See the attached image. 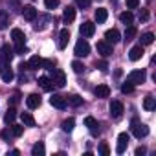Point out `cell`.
I'll list each match as a JSON object with an SVG mask.
<instances>
[{
    "label": "cell",
    "mask_w": 156,
    "mask_h": 156,
    "mask_svg": "<svg viewBox=\"0 0 156 156\" xmlns=\"http://www.w3.org/2000/svg\"><path fill=\"white\" fill-rule=\"evenodd\" d=\"M39 85H41V88H42V90H46V92H50V90L53 88V83H51V79H50V77H46V75L39 77Z\"/></svg>",
    "instance_id": "cell-22"
},
{
    "label": "cell",
    "mask_w": 156,
    "mask_h": 156,
    "mask_svg": "<svg viewBox=\"0 0 156 156\" xmlns=\"http://www.w3.org/2000/svg\"><path fill=\"white\" fill-rule=\"evenodd\" d=\"M15 118H17V110H15V107H9L8 112H6V116H4V123H6V125L15 123Z\"/></svg>",
    "instance_id": "cell-23"
},
{
    "label": "cell",
    "mask_w": 156,
    "mask_h": 156,
    "mask_svg": "<svg viewBox=\"0 0 156 156\" xmlns=\"http://www.w3.org/2000/svg\"><path fill=\"white\" fill-rule=\"evenodd\" d=\"M85 125L88 127V130H90V134H92V136H98V134H99V123H98V119H96V118L87 116V118H85Z\"/></svg>",
    "instance_id": "cell-12"
},
{
    "label": "cell",
    "mask_w": 156,
    "mask_h": 156,
    "mask_svg": "<svg viewBox=\"0 0 156 156\" xmlns=\"http://www.w3.org/2000/svg\"><path fill=\"white\" fill-rule=\"evenodd\" d=\"M79 33H81L83 37H92V35L96 33V24H94V22H90V20L83 22V24L79 26Z\"/></svg>",
    "instance_id": "cell-8"
},
{
    "label": "cell",
    "mask_w": 156,
    "mask_h": 156,
    "mask_svg": "<svg viewBox=\"0 0 156 156\" xmlns=\"http://www.w3.org/2000/svg\"><path fill=\"white\" fill-rule=\"evenodd\" d=\"M73 53L77 57H87L90 53V44L87 42V39H79V41H77V44L73 48Z\"/></svg>",
    "instance_id": "cell-3"
},
{
    "label": "cell",
    "mask_w": 156,
    "mask_h": 156,
    "mask_svg": "<svg viewBox=\"0 0 156 156\" xmlns=\"http://www.w3.org/2000/svg\"><path fill=\"white\" fill-rule=\"evenodd\" d=\"M96 66H98L101 72H107V68H108V64H107L105 61H99V62H96Z\"/></svg>",
    "instance_id": "cell-44"
},
{
    "label": "cell",
    "mask_w": 156,
    "mask_h": 156,
    "mask_svg": "<svg viewBox=\"0 0 156 156\" xmlns=\"http://www.w3.org/2000/svg\"><path fill=\"white\" fill-rule=\"evenodd\" d=\"M107 17H108V11H107L105 8H98V9H96V22H98V24H103V22L107 20Z\"/></svg>",
    "instance_id": "cell-25"
},
{
    "label": "cell",
    "mask_w": 156,
    "mask_h": 156,
    "mask_svg": "<svg viewBox=\"0 0 156 156\" xmlns=\"http://www.w3.org/2000/svg\"><path fill=\"white\" fill-rule=\"evenodd\" d=\"M119 20H121L125 26H129V24H132V20H134V15H132L130 11H123V13L119 15Z\"/></svg>",
    "instance_id": "cell-31"
},
{
    "label": "cell",
    "mask_w": 156,
    "mask_h": 156,
    "mask_svg": "<svg viewBox=\"0 0 156 156\" xmlns=\"http://www.w3.org/2000/svg\"><path fill=\"white\" fill-rule=\"evenodd\" d=\"M0 75H2V79H4V83H11V81H13V77H15V73L11 72L9 64H8L6 68H2V72H0Z\"/></svg>",
    "instance_id": "cell-24"
},
{
    "label": "cell",
    "mask_w": 156,
    "mask_h": 156,
    "mask_svg": "<svg viewBox=\"0 0 156 156\" xmlns=\"http://www.w3.org/2000/svg\"><path fill=\"white\" fill-rule=\"evenodd\" d=\"M141 57H143V46H141V44L130 48V51H129V59H130V61H140Z\"/></svg>",
    "instance_id": "cell-18"
},
{
    "label": "cell",
    "mask_w": 156,
    "mask_h": 156,
    "mask_svg": "<svg viewBox=\"0 0 156 156\" xmlns=\"http://www.w3.org/2000/svg\"><path fill=\"white\" fill-rule=\"evenodd\" d=\"M41 103H42V99H41V96L39 94H30L28 98H26V105H28V108H39L41 107Z\"/></svg>",
    "instance_id": "cell-14"
},
{
    "label": "cell",
    "mask_w": 156,
    "mask_h": 156,
    "mask_svg": "<svg viewBox=\"0 0 156 156\" xmlns=\"http://www.w3.org/2000/svg\"><path fill=\"white\" fill-rule=\"evenodd\" d=\"M50 105H51V107H55V108H59V110H64V108L68 107V103H66L64 96H59V94H53V96L50 98Z\"/></svg>",
    "instance_id": "cell-9"
},
{
    "label": "cell",
    "mask_w": 156,
    "mask_h": 156,
    "mask_svg": "<svg viewBox=\"0 0 156 156\" xmlns=\"http://www.w3.org/2000/svg\"><path fill=\"white\" fill-rule=\"evenodd\" d=\"M26 68H28V62H20V64H19V70H20V72H24Z\"/></svg>",
    "instance_id": "cell-49"
},
{
    "label": "cell",
    "mask_w": 156,
    "mask_h": 156,
    "mask_svg": "<svg viewBox=\"0 0 156 156\" xmlns=\"http://www.w3.org/2000/svg\"><path fill=\"white\" fill-rule=\"evenodd\" d=\"M73 127H75V119H73V118H68V119H64V121L61 123V129H62L64 132H72Z\"/></svg>",
    "instance_id": "cell-29"
},
{
    "label": "cell",
    "mask_w": 156,
    "mask_h": 156,
    "mask_svg": "<svg viewBox=\"0 0 156 156\" xmlns=\"http://www.w3.org/2000/svg\"><path fill=\"white\" fill-rule=\"evenodd\" d=\"M145 77H147L145 70H132V72L129 73V77H127V81H129V83H132V85L136 87V85L145 83Z\"/></svg>",
    "instance_id": "cell-2"
},
{
    "label": "cell",
    "mask_w": 156,
    "mask_h": 156,
    "mask_svg": "<svg viewBox=\"0 0 156 156\" xmlns=\"http://www.w3.org/2000/svg\"><path fill=\"white\" fill-rule=\"evenodd\" d=\"M149 19V13H147V9H141V13H140V20H147Z\"/></svg>",
    "instance_id": "cell-46"
},
{
    "label": "cell",
    "mask_w": 156,
    "mask_h": 156,
    "mask_svg": "<svg viewBox=\"0 0 156 156\" xmlns=\"http://www.w3.org/2000/svg\"><path fill=\"white\" fill-rule=\"evenodd\" d=\"M108 110H110V116H112L114 119H118V118L123 116V103H121V101H112L110 107H108Z\"/></svg>",
    "instance_id": "cell-11"
},
{
    "label": "cell",
    "mask_w": 156,
    "mask_h": 156,
    "mask_svg": "<svg viewBox=\"0 0 156 156\" xmlns=\"http://www.w3.org/2000/svg\"><path fill=\"white\" fill-rule=\"evenodd\" d=\"M37 17H39V19L33 20V22H35V24H33V30H35V31H42V30L48 26V22H51V17H50V15H37Z\"/></svg>",
    "instance_id": "cell-7"
},
{
    "label": "cell",
    "mask_w": 156,
    "mask_h": 156,
    "mask_svg": "<svg viewBox=\"0 0 156 156\" xmlns=\"http://www.w3.org/2000/svg\"><path fill=\"white\" fill-rule=\"evenodd\" d=\"M132 134H134L138 140H141V138H145V136L149 134V127H147L145 123H140L138 119H132Z\"/></svg>",
    "instance_id": "cell-1"
},
{
    "label": "cell",
    "mask_w": 156,
    "mask_h": 156,
    "mask_svg": "<svg viewBox=\"0 0 156 156\" xmlns=\"http://www.w3.org/2000/svg\"><path fill=\"white\" fill-rule=\"evenodd\" d=\"M77 2V8H81V9H87L88 6H90V2L92 0H75Z\"/></svg>",
    "instance_id": "cell-41"
},
{
    "label": "cell",
    "mask_w": 156,
    "mask_h": 156,
    "mask_svg": "<svg viewBox=\"0 0 156 156\" xmlns=\"http://www.w3.org/2000/svg\"><path fill=\"white\" fill-rule=\"evenodd\" d=\"M17 103H19V96H13V98H11V107H15Z\"/></svg>",
    "instance_id": "cell-50"
},
{
    "label": "cell",
    "mask_w": 156,
    "mask_h": 156,
    "mask_svg": "<svg viewBox=\"0 0 156 156\" xmlns=\"http://www.w3.org/2000/svg\"><path fill=\"white\" fill-rule=\"evenodd\" d=\"M64 99H66V103L72 105V107H81V105H83V98L77 96V94H70V96H66Z\"/></svg>",
    "instance_id": "cell-21"
},
{
    "label": "cell",
    "mask_w": 156,
    "mask_h": 156,
    "mask_svg": "<svg viewBox=\"0 0 156 156\" xmlns=\"http://www.w3.org/2000/svg\"><path fill=\"white\" fill-rule=\"evenodd\" d=\"M44 152H46V147H44L42 141H37V143L31 147V154H33V156H44Z\"/></svg>",
    "instance_id": "cell-26"
},
{
    "label": "cell",
    "mask_w": 156,
    "mask_h": 156,
    "mask_svg": "<svg viewBox=\"0 0 156 156\" xmlns=\"http://www.w3.org/2000/svg\"><path fill=\"white\" fill-rule=\"evenodd\" d=\"M2 138H4V140H9V138H13L11 130H8V129H6V130H2Z\"/></svg>",
    "instance_id": "cell-45"
},
{
    "label": "cell",
    "mask_w": 156,
    "mask_h": 156,
    "mask_svg": "<svg viewBox=\"0 0 156 156\" xmlns=\"http://www.w3.org/2000/svg\"><path fill=\"white\" fill-rule=\"evenodd\" d=\"M44 6H46L48 9H55V8L59 6V0H44Z\"/></svg>",
    "instance_id": "cell-39"
},
{
    "label": "cell",
    "mask_w": 156,
    "mask_h": 156,
    "mask_svg": "<svg viewBox=\"0 0 156 156\" xmlns=\"http://www.w3.org/2000/svg\"><path fill=\"white\" fill-rule=\"evenodd\" d=\"M140 6V0H127V8L129 9H136Z\"/></svg>",
    "instance_id": "cell-43"
},
{
    "label": "cell",
    "mask_w": 156,
    "mask_h": 156,
    "mask_svg": "<svg viewBox=\"0 0 156 156\" xmlns=\"http://www.w3.org/2000/svg\"><path fill=\"white\" fill-rule=\"evenodd\" d=\"M19 154H20V152H19V151H17V149H13V151H11V152H8V156H19Z\"/></svg>",
    "instance_id": "cell-51"
},
{
    "label": "cell",
    "mask_w": 156,
    "mask_h": 156,
    "mask_svg": "<svg viewBox=\"0 0 156 156\" xmlns=\"http://www.w3.org/2000/svg\"><path fill=\"white\" fill-rule=\"evenodd\" d=\"M55 64H57L55 59H42V66H41V68H44V70H53Z\"/></svg>",
    "instance_id": "cell-35"
},
{
    "label": "cell",
    "mask_w": 156,
    "mask_h": 156,
    "mask_svg": "<svg viewBox=\"0 0 156 156\" xmlns=\"http://www.w3.org/2000/svg\"><path fill=\"white\" fill-rule=\"evenodd\" d=\"M98 51L103 57H108V55H112V44H108L107 41H99L98 42Z\"/></svg>",
    "instance_id": "cell-15"
},
{
    "label": "cell",
    "mask_w": 156,
    "mask_h": 156,
    "mask_svg": "<svg viewBox=\"0 0 156 156\" xmlns=\"http://www.w3.org/2000/svg\"><path fill=\"white\" fill-rule=\"evenodd\" d=\"M141 154H145V147H138L136 149V156H141Z\"/></svg>",
    "instance_id": "cell-48"
},
{
    "label": "cell",
    "mask_w": 156,
    "mask_h": 156,
    "mask_svg": "<svg viewBox=\"0 0 156 156\" xmlns=\"http://www.w3.org/2000/svg\"><path fill=\"white\" fill-rule=\"evenodd\" d=\"M17 55H24V53H28V48H26V44H22V46H15V50H13Z\"/></svg>",
    "instance_id": "cell-42"
},
{
    "label": "cell",
    "mask_w": 156,
    "mask_h": 156,
    "mask_svg": "<svg viewBox=\"0 0 156 156\" xmlns=\"http://www.w3.org/2000/svg\"><path fill=\"white\" fill-rule=\"evenodd\" d=\"M0 72H2V64H0Z\"/></svg>",
    "instance_id": "cell-52"
},
{
    "label": "cell",
    "mask_w": 156,
    "mask_h": 156,
    "mask_svg": "<svg viewBox=\"0 0 156 156\" xmlns=\"http://www.w3.org/2000/svg\"><path fill=\"white\" fill-rule=\"evenodd\" d=\"M11 6H13V8H15V9H13V11H20V9H22V8H20V6H19V2H17V0H11Z\"/></svg>",
    "instance_id": "cell-47"
},
{
    "label": "cell",
    "mask_w": 156,
    "mask_h": 156,
    "mask_svg": "<svg viewBox=\"0 0 156 156\" xmlns=\"http://www.w3.org/2000/svg\"><path fill=\"white\" fill-rule=\"evenodd\" d=\"M50 79H51L53 87H57V88H62L66 85V75H64L62 70H53V75L50 77Z\"/></svg>",
    "instance_id": "cell-5"
},
{
    "label": "cell",
    "mask_w": 156,
    "mask_h": 156,
    "mask_svg": "<svg viewBox=\"0 0 156 156\" xmlns=\"http://www.w3.org/2000/svg\"><path fill=\"white\" fill-rule=\"evenodd\" d=\"M94 94H96V98L105 99V98H108V96H110V88H108L107 85H98V87H96V90H94Z\"/></svg>",
    "instance_id": "cell-19"
},
{
    "label": "cell",
    "mask_w": 156,
    "mask_h": 156,
    "mask_svg": "<svg viewBox=\"0 0 156 156\" xmlns=\"http://www.w3.org/2000/svg\"><path fill=\"white\" fill-rule=\"evenodd\" d=\"M42 66V59L39 57V55H33L30 61H28V68L30 70H37V68H41Z\"/></svg>",
    "instance_id": "cell-28"
},
{
    "label": "cell",
    "mask_w": 156,
    "mask_h": 156,
    "mask_svg": "<svg viewBox=\"0 0 156 156\" xmlns=\"http://www.w3.org/2000/svg\"><path fill=\"white\" fill-rule=\"evenodd\" d=\"M143 107H145V110H154V107H156V99L154 98H145V101H143Z\"/></svg>",
    "instance_id": "cell-36"
},
{
    "label": "cell",
    "mask_w": 156,
    "mask_h": 156,
    "mask_svg": "<svg viewBox=\"0 0 156 156\" xmlns=\"http://www.w3.org/2000/svg\"><path fill=\"white\" fill-rule=\"evenodd\" d=\"M11 134H13V138H20V136L24 134V125H15V123H11Z\"/></svg>",
    "instance_id": "cell-32"
},
{
    "label": "cell",
    "mask_w": 156,
    "mask_h": 156,
    "mask_svg": "<svg viewBox=\"0 0 156 156\" xmlns=\"http://www.w3.org/2000/svg\"><path fill=\"white\" fill-rule=\"evenodd\" d=\"M132 90H134V85H132V83H129V81H127V83H123V85H121V92H123V94H130Z\"/></svg>",
    "instance_id": "cell-38"
},
{
    "label": "cell",
    "mask_w": 156,
    "mask_h": 156,
    "mask_svg": "<svg viewBox=\"0 0 156 156\" xmlns=\"http://www.w3.org/2000/svg\"><path fill=\"white\" fill-rule=\"evenodd\" d=\"M99 154H101V156H108V154H110V149H108L107 143H101V145H99Z\"/></svg>",
    "instance_id": "cell-40"
},
{
    "label": "cell",
    "mask_w": 156,
    "mask_h": 156,
    "mask_svg": "<svg viewBox=\"0 0 156 156\" xmlns=\"http://www.w3.org/2000/svg\"><path fill=\"white\" fill-rule=\"evenodd\" d=\"M11 39H13L15 46H22V44H26V35H24V31L19 30V28H13V30H11Z\"/></svg>",
    "instance_id": "cell-10"
},
{
    "label": "cell",
    "mask_w": 156,
    "mask_h": 156,
    "mask_svg": "<svg viewBox=\"0 0 156 156\" xmlns=\"http://www.w3.org/2000/svg\"><path fill=\"white\" fill-rule=\"evenodd\" d=\"M129 141H130V136H129L127 132H121V134L118 136V147H116V152H118V154H123V152L127 151Z\"/></svg>",
    "instance_id": "cell-6"
},
{
    "label": "cell",
    "mask_w": 156,
    "mask_h": 156,
    "mask_svg": "<svg viewBox=\"0 0 156 156\" xmlns=\"http://www.w3.org/2000/svg\"><path fill=\"white\" fill-rule=\"evenodd\" d=\"M22 123L26 125V127H35V118L30 114V112H22Z\"/></svg>",
    "instance_id": "cell-30"
},
{
    "label": "cell",
    "mask_w": 156,
    "mask_h": 156,
    "mask_svg": "<svg viewBox=\"0 0 156 156\" xmlns=\"http://www.w3.org/2000/svg\"><path fill=\"white\" fill-rule=\"evenodd\" d=\"M72 70H73L75 73H83V72H85V64H83L81 61H73V62H72Z\"/></svg>",
    "instance_id": "cell-37"
},
{
    "label": "cell",
    "mask_w": 156,
    "mask_h": 156,
    "mask_svg": "<svg viewBox=\"0 0 156 156\" xmlns=\"http://www.w3.org/2000/svg\"><path fill=\"white\" fill-rule=\"evenodd\" d=\"M154 42V35L152 33H143L141 35V46H149Z\"/></svg>",
    "instance_id": "cell-34"
},
{
    "label": "cell",
    "mask_w": 156,
    "mask_h": 156,
    "mask_svg": "<svg viewBox=\"0 0 156 156\" xmlns=\"http://www.w3.org/2000/svg\"><path fill=\"white\" fill-rule=\"evenodd\" d=\"M134 37H136V28H134V26H130V24H129V28H127V30H125V41H127V42H129V41H132V39H134Z\"/></svg>",
    "instance_id": "cell-33"
},
{
    "label": "cell",
    "mask_w": 156,
    "mask_h": 156,
    "mask_svg": "<svg viewBox=\"0 0 156 156\" xmlns=\"http://www.w3.org/2000/svg\"><path fill=\"white\" fill-rule=\"evenodd\" d=\"M9 26V15L6 9H0V30H8Z\"/></svg>",
    "instance_id": "cell-27"
},
{
    "label": "cell",
    "mask_w": 156,
    "mask_h": 156,
    "mask_svg": "<svg viewBox=\"0 0 156 156\" xmlns=\"http://www.w3.org/2000/svg\"><path fill=\"white\" fill-rule=\"evenodd\" d=\"M20 13H22V17H24L26 20H30V22H33V20L37 19V15H39V11H37L33 6H24V8L20 9Z\"/></svg>",
    "instance_id": "cell-13"
},
{
    "label": "cell",
    "mask_w": 156,
    "mask_h": 156,
    "mask_svg": "<svg viewBox=\"0 0 156 156\" xmlns=\"http://www.w3.org/2000/svg\"><path fill=\"white\" fill-rule=\"evenodd\" d=\"M62 20H64V24H72V22L75 20V8L68 6V8L64 9V13H62Z\"/></svg>",
    "instance_id": "cell-17"
},
{
    "label": "cell",
    "mask_w": 156,
    "mask_h": 156,
    "mask_svg": "<svg viewBox=\"0 0 156 156\" xmlns=\"http://www.w3.org/2000/svg\"><path fill=\"white\" fill-rule=\"evenodd\" d=\"M13 57H15V51H13V48L9 44H4L2 48H0V59H2V64L4 66H8L13 61Z\"/></svg>",
    "instance_id": "cell-4"
},
{
    "label": "cell",
    "mask_w": 156,
    "mask_h": 156,
    "mask_svg": "<svg viewBox=\"0 0 156 156\" xmlns=\"http://www.w3.org/2000/svg\"><path fill=\"white\" fill-rule=\"evenodd\" d=\"M105 41L114 46V44L119 41V31H118V30H108V31L105 33Z\"/></svg>",
    "instance_id": "cell-20"
},
{
    "label": "cell",
    "mask_w": 156,
    "mask_h": 156,
    "mask_svg": "<svg viewBox=\"0 0 156 156\" xmlns=\"http://www.w3.org/2000/svg\"><path fill=\"white\" fill-rule=\"evenodd\" d=\"M68 41H70V31L64 28V30H61V33H59V42H57L59 50H64L66 44H68Z\"/></svg>",
    "instance_id": "cell-16"
}]
</instances>
